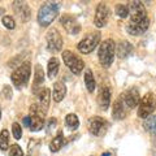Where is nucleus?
I'll use <instances>...</instances> for the list:
<instances>
[{
    "label": "nucleus",
    "instance_id": "1",
    "mask_svg": "<svg viewBox=\"0 0 156 156\" xmlns=\"http://www.w3.org/2000/svg\"><path fill=\"white\" fill-rule=\"evenodd\" d=\"M46 109H43L39 104H31L30 115L23 119V125L27 126L31 131L42 130L46 122Z\"/></svg>",
    "mask_w": 156,
    "mask_h": 156
},
{
    "label": "nucleus",
    "instance_id": "2",
    "mask_svg": "<svg viewBox=\"0 0 156 156\" xmlns=\"http://www.w3.org/2000/svg\"><path fill=\"white\" fill-rule=\"evenodd\" d=\"M58 16V4L57 3H44L38 11V23L42 27H47L55 21Z\"/></svg>",
    "mask_w": 156,
    "mask_h": 156
},
{
    "label": "nucleus",
    "instance_id": "3",
    "mask_svg": "<svg viewBox=\"0 0 156 156\" xmlns=\"http://www.w3.org/2000/svg\"><path fill=\"white\" fill-rule=\"evenodd\" d=\"M30 73H31V64L29 61H25L22 64H20L16 69L13 70L12 73V82L13 85L17 87L18 90L23 89L27 82H29V78H30Z\"/></svg>",
    "mask_w": 156,
    "mask_h": 156
},
{
    "label": "nucleus",
    "instance_id": "4",
    "mask_svg": "<svg viewBox=\"0 0 156 156\" xmlns=\"http://www.w3.org/2000/svg\"><path fill=\"white\" fill-rule=\"evenodd\" d=\"M115 52H116V44L113 39H105L99 47V61L103 68H109L115 60Z\"/></svg>",
    "mask_w": 156,
    "mask_h": 156
},
{
    "label": "nucleus",
    "instance_id": "5",
    "mask_svg": "<svg viewBox=\"0 0 156 156\" xmlns=\"http://www.w3.org/2000/svg\"><path fill=\"white\" fill-rule=\"evenodd\" d=\"M62 60H64L65 65L69 68V70L73 73V74H81L82 70H83V68H85L83 60H82L78 55L73 53L72 51L62 52Z\"/></svg>",
    "mask_w": 156,
    "mask_h": 156
},
{
    "label": "nucleus",
    "instance_id": "6",
    "mask_svg": "<svg viewBox=\"0 0 156 156\" xmlns=\"http://www.w3.org/2000/svg\"><path fill=\"white\" fill-rule=\"evenodd\" d=\"M156 108V96L152 92L146 94L142 99L139 100V108H138V116L142 119H147L148 116L152 115V112Z\"/></svg>",
    "mask_w": 156,
    "mask_h": 156
},
{
    "label": "nucleus",
    "instance_id": "7",
    "mask_svg": "<svg viewBox=\"0 0 156 156\" xmlns=\"http://www.w3.org/2000/svg\"><path fill=\"white\" fill-rule=\"evenodd\" d=\"M99 42H100V33H91L78 43L77 48L81 53L87 55V53H91L95 50L96 46L99 44Z\"/></svg>",
    "mask_w": 156,
    "mask_h": 156
},
{
    "label": "nucleus",
    "instance_id": "8",
    "mask_svg": "<svg viewBox=\"0 0 156 156\" xmlns=\"http://www.w3.org/2000/svg\"><path fill=\"white\" fill-rule=\"evenodd\" d=\"M108 128H109L108 121L104 120L103 117H99V116L90 117V120H89V130H90V133L92 135L103 136L107 133Z\"/></svg>",
    "mask_w": 156,
    "mask_h": 156
},
{
    "label": "nucleus",
    "instance_id": "9",
    "mask_svg": "<svg viewBox=\"0 0 156 156\" xmlns=\"http://www.w3.org/2000/svg\"><path fill=\"white\" fill-rule=\"evenodd\" d=\"M46 39H47V46L48 50L51 52H60L62 50V37L60 35L57 29L52 27L47 31L46 34Z\"/></svg>",
    "mask_w": 156,
    "mask_h": 156
},
{
    "label": "nucleus",
    "instance_id": "10",
    "mask_svg": "<svg viewBox=\"0 0 156 156\" xmlns=\"http://www.w3.org/2000/svg\"><path fill=\"white\" fill-rule=\"evenodd\" d=\"M128 7L130 16L129 22H139L144 18H147V12H146V8L142 2H131Z\"/></svg>",
    "mask_w": 156,
    "mask_h": 156
},
{
    "label": "nucleus",
    "instance_id": "11",
    "mask_svg": "<svg viewBox=\"0 0 156 156\" xmlns=\"http://www.w3.org/2000/svg\"><path fill=\"white\" fill-rule=\"evenodd\" d=\"M109 18V9L107 7L105 3H99L95 11V17H94V23L96 27H104L108 23Z\"/></svg>",
    "mask_w": 156,
    "mask_h": 156
},
{
    "label": "nucleus",
    "instance_id": "12",
    "mask_svg": "<svg viewBox=\"0 0 156 156\" xmlns=\"http://www.w3.org/2000/svg\"><path fill=\"white\" fill-rule=\"evenodd\" d=\"M60 23L72 35H76V34L81 31V25H80V22H78V20L76 17L70 16V14H62L60 17Z\"/></svg>",
    "mask_w": 156,
    "mask_h": 156
},
{
    "label": "nucleus",
    "instance_id": "13",
    "mask_svg": "<svg viewBox=\"0 0 156 156\" xmlns=\"http://www.w3.org/2000/svg\"><path fill=\"white\" fill-rule=\"evenodd\" d=\"M121 98H122L126 108H135V107L139 104V100H140L139 92H138V90H136L135 87H133V89H129L126 92L121 94Z\"/></svg>",
    "mask_w": 156,
    "mask_h": 156
},
{
    "label": "nucleus",
    "instance_id": "14",
    "mask_svg": "<svg viewBox=\"0 0 156 156\" xmlns=\"http://www.w3.org/2000/svg\"><path fill=\"white\" fill-rule=\"evenodd\" d=\"M148 26H150V20L147 17L139 22H129L128 26H126V30L131 35H140V34L148 30Z\"/></svg>",
    "mask_w": 156,
    "mask_h": 156
},
{
    "label": "nucleus",
    "instance_id": "15",
    "mask_svg": "<svg viewBox=\"0 0 156 156\" xmlns=\"http://www.w3.org/2000/svg\"><path fill=\"white\" fill-rule=\"evenodd\" d=\"M13 11L23 22H27L31 17L30 7L25 2H13Z\"/></svg>",
    "mask_w": 156,
    "mask_h": 156
},
{
    "label": "nucleus",
    "instance_id": "16",
    "mask_svg": "<svg viewBox=\"0 0 156 156\" xmlns=\"http://www.w3.org/2000/svg\"><path fill=\"white\" fill-rule=\"evenodd\" d=\"M111 103V89L107 85H101L98 94V104L101 111H107Z\"/></svg>",
    "mask_w": 156,
    "mask_h": 156
},
{
    "label": "nucleus",
    "instance_id": "17",
    "mask_svg": "<svg viewBox=\"0 0 156 156\" xmlns=\"http://www.w3.org/2000/svg\"><path fill=\"white\" fill-rule=\"evenodd\" d=\"M126 105L124 103V100H122V98H121V95L117 98V100L115 101V104H113V111H112V117H113L115 120L117 121H120V120H122L125 119V116H126Z\"/></svg>",
    "mask_w": 156,
    "mask_h": 156
},
{
    "label": "nucleus",
    "instance_id": "18",
    "mask_svg": "<svg viewBox=\"0 0 156 156\" xmlns=\"http://www.w3.org/2000/svg\"><path fill=\"white\" fill-rule=\"evenodd\" d=\"M66 95V86L62 81H57L53 83V90H52V99L58 103L65 98Z\"/></svg>",
    "mask_w": 156,
    "mask_h": 156
},
{
    "label": "nucleus",
    "instance_id": "19",
    "mask_svg": "<svg viewBox=\"0 0 156 156\" xmlns=\"http://www.w3.org/2000/svg\"><path fill=\"white\" fill-rule=\"evenodd\" d=\"M133 44L128 41H121L119 44L116 46V51H117V55L121 58H125V57H129L131 53H133Z\"/></svg>",
    "mask_w": 156,
    "mask_h": 156
},
{
    "label": "nucleus",
    "instance_id": "20",
    "mask_svg": "<svg viewBox=\"0 0 156 156\" xmlns=\"http://www.w3.org/2000/svg\"><path fill=\"white\" fill-rule=\"evenodd\" d=\"M38 99H39V105L42 107L43 109H48V105H50V101H51V91L50 89H41V91L38 92Z\"/></svg>",
    "mask_w": 156,
    "mask_h": 156
},
{
    "label": "nucleus",
    "instance_id": "21",
    "mask_svg": "<svg viewBox=\"0 0 156 156\" xmlns=\"http://www.w3.org/2000/svg\"><path fill=\"white\" fill-rule=\"evenodd\" d=\"M58 68H60V62H58L57 57H51L47 65V74L51 80L56 77V74L58 73Z\"/></svg>",
    "mask_w": 156,
    "mask_h": 156
},
{
    "label": "nucleus",
    "instance_id": "22",
    "mask_svg": "<svg viewBox=\"0 0 156 156\" xmlns=\"http://www.w3.org/2000/svg\"><path fill=\"white\" fill-rule=\"evenodd\" d=\"M62 146H64V134H62V131H58L57 135L51 140L50 150L52 152H57V151H60Z\"/></svg>",
    "mask_w": 156,
    "mask_h": 156
},
{
    "label": "nucleus",
    "instance_id": "23",
    "mask_svg": "<svg viewBox=\"0 0 156 156\" xmlns=\"http://www.w3.org/2000/svg\"><path fill=\"white\" fill-rule=\"evenodd\" d=\"M143 128L150 134H156V115H151L143 121Z\"/></svg>",
    "mask_w": 156,
    "mask_h": 156
},
{
    "label": "nucleus",
    "instance_id": "24",
    "mask_svg": "<svg viewBox=\"0 0 156 156\" xmlns=\"http://www.w3.org/2000/svg\"><path fill=\"white\" fill-rule=\"evenodd\" d=\"M44 82V72H43L41 65H35V73H34V90H37L39 86Z\"/></svg>",
    "mask_w": 156,
    "mask_h": 156
},
{
    "label": "nucleus",
    "instance_id": "25",
    "mask_svg": "<svg viewBox=\"0 0 156 156\" xmlns=\"http://www.w3.org/2000/svg\"><path fill=\"white\" fill-rule=\"evenodd\" d=\"M85 85H86V89L89 92H94L95 90V78H94V74H92V72L90 69H86L85 72Z\"/></svg>",
    "mask_w": 156,
    "mask_h": 156
},
{
    "label": "nucleus",
    "instance_id": "26",
    "mask_svg": "<svg viewBox=\"0 0 156 156\" xmlns=\"http://www.w3.org/2000/svg\"><path fill=\"white\" fill-rule=\"evenodd\" d=\"M65 125L69 128L70 130H76L80 126V121H78V117L74 113H69L65 117Z\"/></svg>",
    "mask_w": 156,
    "mask_h": 156
},
{
    "label": "nucleus",
    "instance_id": "27",
    "mask_svg": "<svg viewBox=\"0 0 156 156\" xmlns=\"http://www.w3.org/2000/svg\"><path fill=\"white\" fill-rule=\"evenodd\" d=\"M9 147V131L7 129H3L0 133V150L7 151Z\"/></svg>",
    "mask_w": 156,
    "mask_h": 156
},
{
    "label": "nucleus",
    "instance_id": "28",
    "mask_svg": "<svg viewBox=\"0 0 156 156\" xmlns=\"http://www.w3.org/2000/svg\"><path fill=\"white\" fill-rule=\"evenodd\" d=\"M116 12H117V16L121 17V18L129 17V7L125 5V4H119V5H117Z\"/></svg>",
    "mask_w": 156,
    "mask_h": 156
},
{
    "label": "nucleus",
    "instance_id": "29",
    "mask_svg": "<svg viewBox=\"0 0 156 156\" xmlns=\"http://www.w3.org/2000/svg\"><path fill=\"white\" fill-rule=\"evenodd\" d=\"M2 22L7 29H9V30H13V29L16 27V22H14L13 17H11V16H4L3 20H2Z\"/></svg>",
    "mask_w": 156,
    "mask_h": 156
},
{
    "label": "nucleus",
    "instance_id": "30",
    "mask_svg": "<svg viewBox=\"0 0 156 156\" xmlns=\"http://www.w3.org/2000/svg\"><path fill=\"white\" fill-rule=\"evenodd\" d=\"M23 150L21 148V146L18 144H12L9 148V156H23Z\"/></svg>",
    "mask_w": 156,
    "mask_h": 156
},
{
    "label": "nucleus",
    "instance_id": "31",
    "mask_svg": "<svg viewBox=\"0 0 156 156\" xmlns=\"http://www.w3.org/2000/svg\"><path fill=\"white\" fill-rule=\"evenodd\" d=\"M12 133H13V136L16 139H20L22 136V129H21V125L17 124V122H13L12 125Z\"/></svg>",
    "mask_w": 156,
    "mask_h": 156
},
{
    "label": "nucleus",
    "instance_id": "32",
    "mask_svg": "<svg viewBox=\"0 0 156 156\" xmlns=\"http://www.w3.org/2000/svg\"><path fill=\"white\" fill-rule=\"evenodd\" d=\"M56 124H57V121H56V119L55 117H52V119H50L48 120V125H47V130L48 131H51L53 128L56 126Z\"/></svg>",
    "mask_w": 156,
    "mask_h": 156
},
{
    "label": "nucleus",
    "instance_id": "33",
    "mask_svg": "<svg viewBox=\"0 0 156 156\" xmlns=\"http://www.w3.org/2000/svg\"><path fill=\"white\" fill-rule=\"evenodd\" d=\"M4 94H5V98L7 99H11L12 98V90L9 86H4Z\"/></svg>",
    "mask_w": 156,
    "mask_h": 156
},
{
    "label": "nucleus",
    "instance_id": "34",
    "mask_svg": "<svg viewBox=\"0 0 156 156\" xmlns=\"http://www.w3.org/2000/svg\"><path fill=\"white\" fill-rule=\"evenodd\" d=\"M100 156H111V154H109V152H105V154H103V155H100Z\"/></svg>",
    "mask_w": 156,
    "mask_h": 156
},
{
    "label": "nucleus",
    "instance_id": "35",
    "mask_svg": "<svg viewBox=\"0 0 156 156\" xmlns=\"http://www.w3.org/2000/svg\"><path fill=\"white\" fill-rule=\"evenodd\" d=\"M0 117H2V109H0Z\"/></svg>",
    "mask_w": 156,
    "mask_h": 156
}]
</instances>
